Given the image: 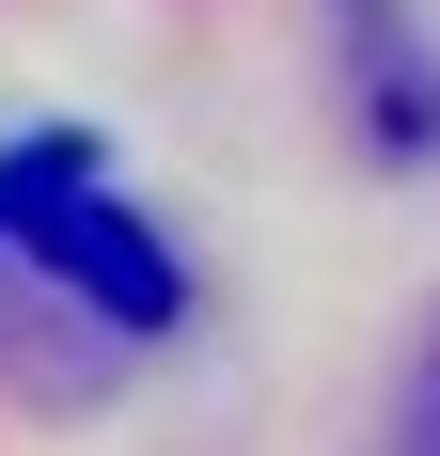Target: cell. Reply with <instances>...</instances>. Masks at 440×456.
<instances>
[{
  "mask_svg": "<svg viewBox=\"0 0 440 456\" xmlns=\"http://www.w3.org/2000/svg\"><path fill=\"white\" fill-rule=\"evenodd\" d=\"M394 456H440V346H425V378H409V425H394Z\"/></svg>",
  "mask_w": 440,
  "mask_h": 456,
  "instance_id": "obj_3",
  "label": "cell"
},
{
  "mask_svg": "<svg viewBox=\"0 0 440 456\" xmlns=\"http://www.w3.org/2000/svg\"><path fill=\"white\" fill-rule=\"evenodd\" d=\"M330 32H346V63H362V94H378V142H440V79H409L394 63V0H330Z\"/></svg>",
  "mask_w": 440,
  "mask_h": 456,
  "instance_id": "obj_2",
  "label": "cell"
},
{
  "mask_svg": "<svg viewBox=\"0 0 440 456\" xmlns=\"http://www.w3.org/2000/svg\"><path fill=\"white\" fill-rule=\"evenodd\" d=\"M0 236H16L32 268H63V283H79L110 330H174V315H189L174 236L142 221L126 189H110V158H94V142H63V126L0 158Z\"/></svg>",
  "mask_w": 440,
  "mask_h": 456,
  "instance_id": "obj_1",
  "label": "cell"
}]
</instances>
